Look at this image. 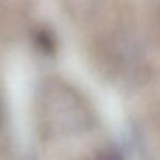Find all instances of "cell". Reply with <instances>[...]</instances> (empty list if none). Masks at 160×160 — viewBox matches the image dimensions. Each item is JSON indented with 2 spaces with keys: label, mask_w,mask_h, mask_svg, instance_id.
<instances>
[{
  "label": "cell",
  "mask_w": 160,
  "mask_h": 160,
  "mask_svg": "<svg viewBox=\"0 0 160 160\" xmlns=\"http://www.w3.org/2000/svg\"><path fill=\"white\" fill-rule=\"evenodd\" d=\"M35 44L44 53H52L55 51V39L52 34L45 30H41L35 35Z\"/></svg>",
  "instance_id": "cell-1"
},
{
  "label": "cell",
  "mask_w": 160,
  "mask_h": 160,
  "mask_svg": "<svg viewBox=\"0 0 160 160\" xmlns=\"http://www.w3.org/2000/svg\"><path fill=\"white\" fill-rule=\"evenodd\" d=\"M96 160H122V156L117 150L110 149V150H105V152L100 153Z\"/></svg>",
  "instance_id": "cell-2"
}]
</instances>
